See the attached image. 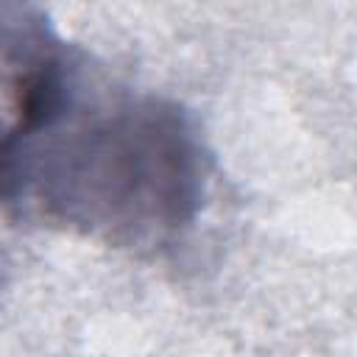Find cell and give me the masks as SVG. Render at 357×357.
I'll use <instances>...</instances> for the list:
<instances>
[{"label":"cell","mask_w":357,"mask_h":357,"mask_svg":"<svg viewBox=\"0 0 357 357\" xmlns=\"http://www.w3.org/2000/svg\"><path fill=\"white\" fill-rule=\"evenodd\" d=\"M20 126L22 128H36L42 123H50L59 109H61V78L53 64L36 70L28 75L20 89Z\"/></svg>","instance_id":"obj_1"},{"label":"cell","mask_w":357,"mask_h":357,"mask_svg":"<svg viewBox=\"0 0 357 357\" xmlns=\"http://www.w3.org/2000/svg\"><path fill=\"white\" fill-rule=\"evenodd\" d=\"M14 153H11V142L0 137V198L11 192L14 187Z\"/></svg>","instance_id":"obj_2"}]
</instances>
